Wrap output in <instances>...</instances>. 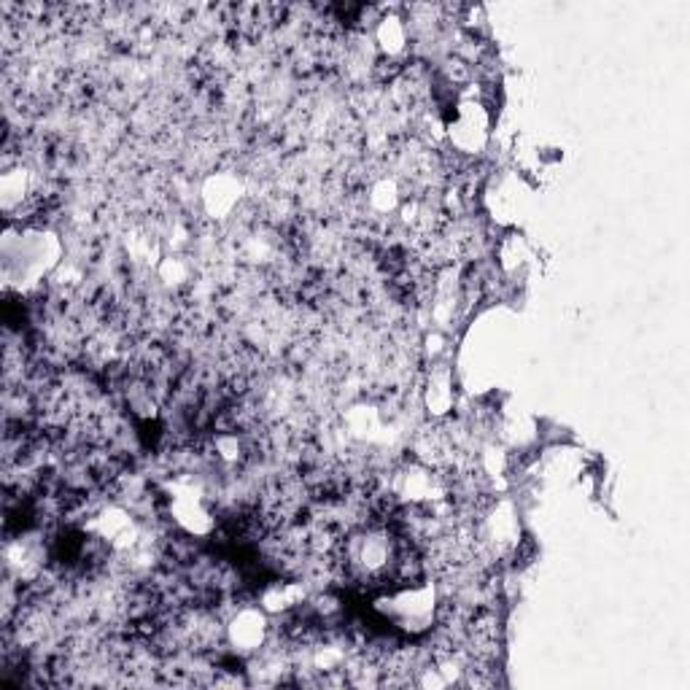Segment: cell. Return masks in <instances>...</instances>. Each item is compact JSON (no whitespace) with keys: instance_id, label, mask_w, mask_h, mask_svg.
<instances>
[{"instance_id":"cell-2","label":"cell","mask_w":690,"mask_h":690,"mask_svg":"<svg viewBox=\"0 0 690 690\" xmlns=\"http://www.w3.org/2000/svg\"><path fill=\"white\" fill-rule=\"evenodd\" d=\"M227 642L233 645L235 653L240 656H257L270 639V628L268 626V617H265L259 610L246 607L240 604L233 615L227 617Z\"/></svg>"},{"instance_id":"cell-3","label":"cell","mask_w":690,"mask_h":690,"mask_svg":"<svg viewBox=\"0 0 690 690\" xmlns=\"http://www.w3.org/2000/svg\"><path fill=\"white\" fill-rule=\"evenodd\" d=\"M423 402H427L432 419L443 421L451 416L453 405H456V391H453V375L448 365H434L429 370L427 389H423Z\"/></svg>"},{"instance_id":"cell-4","label":"cell","mask_w":690,"mask_h":690,"mask_svg":"<svg viewBox=\"0 0 690 690\" xmlns=\"http://www.w3.org/2000/svg\"><path fill=\"white\" fill-rule=\"evenodd\" d=\"M240 192H244V186L233 175H214V179H208V184L203 186V205L211 219H224L240 203Z\"/></svg>"},{"instance_id":"cell-1","label":"cell","mask_w":690,"mask_h":690,"mask_svg":"<svg viewBox=\"0 0 690 690\" xmlns=\"http://www.w3.org/2000/svg\"><path fill=\"white\" fill-rule=\"evenodd\" d=\"M448 138L459 154L472 157L481 154L488 141V111L483 100H462L456 108V117L448 125Z\"/></svg>"}]
</instances>
